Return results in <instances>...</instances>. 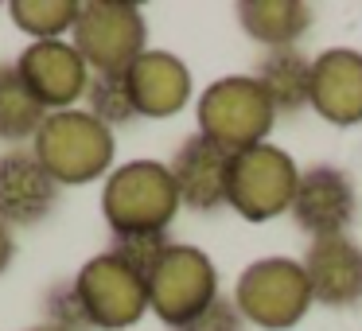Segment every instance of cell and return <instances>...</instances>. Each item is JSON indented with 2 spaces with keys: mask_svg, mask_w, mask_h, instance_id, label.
<instances>
[{
  "mask_svg": "<svg viewBox=\"0 0 362 331\" xmlns=\"http://www.w3.org/2000/svg\"><path fill=\"white\" fill-rule=\"evenodd\" d=\"M180 191L172 172L160 160H129L105 175L102 214L113 230V242L129 238H168V226L180 214Z\"/></svg>",
  "mask_w": 362,
  "mask_h": 331,
  "instance_id": "obj_1",
  "label": "cell"
},
{
  "mask_svg": "<svg viewBox=\"0 0 362 331\" xmlns=\"http://www.w3.org/2000/svg\"><path fill=\"white\" fill-rule=\"evenodd\" d=\"M113 129H105L86 110L47 113L43 129L35 133L32 152L59 187H78L98 175H110L113 168Z\"/></svg>",
  "mask_w": 362,
  "mask_h": 331,
  "instance_id": "obj_2",
  "label": "cell"
},
{
  "mask_svg": "<svg viewBox=\"0 0 362 331\" xmlns=\"http://www.w3.org/2000/svg\"><path fill=\"white\" fill-rule=\"evenodd\" d=\"M195 117L199 133L218 149H226L230 156L253 149V144H265L276 125L273 102L253 74H230V79L211 82L195 105Z\"/></svg>",
  "mask_w": 362,
  "mask_h": 331,
  "instance_id": "obj_3",
  "label": "cell"
},
{
  "mask_svg": "<svg viewBox=\"0 0 362 331\" xmlns=\"http://www.w3.org/2000/svg\"><path fill=\"white\" fill-rule=\"evenodd\" d=\"M218 296V269L199 245L168 242L148 269V312H156V320L172 331L195 320Z\"/></svg>",
  "mask_w": 362,
  "mask_h": 331,
  "instance_id": "obj_4",
  "label": "cell"
},
{
  "mask_svg": "<svg viewBox=\"0 0 362 331\" xmlns=\"http://www.w3.org/2000/svg\"><path fill=\"white\" fill-rule=\"evenodd\" d=\"M71 43L90 74H125L148 51V24L129 0H90L78 8Z\"/></svg>",
  "mask_w": 362,
  "mask_h": 331,
  "instance_id": "obj_5",
  "label": "cell"
},
{
  "mask_svg": "<svg viewBox=\"0 0 362 331\" xmlns=\"http://www.w3.org/2000/svg\"><path fill=\"white\" fill-rule=\"evenodd\" d=\"M234 304L245 323L265 331H288L315 304L304 265L292 257H261L242 269L234 284Z\"/></svg>",
  "mask_w": 362,
  "mask_h": 331,
  "instance_id": "obj_6",
  "label": "cell"
},
{
  "mask_svg": "<svg viewBox=\"0 0 362 331\" xmlns=\"http://www.w3.org/2000/svg\"><path fill=\"white\" fill-rule=\"evenodd\" d=\"M300 183V168L276 144H253L230 156L226 172V207H234L245 222H269L292 211V195Z\"/></svg>",
  "mask_w": 362,
  "mask_h": 331,
  "instance_id": "obj_7",
  "label": "cell"
},
{
  "mask_svg": "<svg viewBox=\"0 0 362 331\" xmlns=\"http://www.w3.org/2000/svg\"><path fill=\"white\" fill-rule=\"evenodd\" d=\"M74 289L94 331H125L148 312V277L113 250L90 257L74 273Z\"/></svg>",
  "mask_w": 362,
  "mask_h": 331,
  "instance_id": "obj_8",
  "label": "cell"
},
{
  "mask_svg": "<svg viewBox=\"0 0 362 331\" xmlns=\"http://www.w3.org/2000/svg\"><path fill=\"white\" fill-rule=\"evenodd\" d=\"M16 71L47 113L74 110V102L86 98V86H90V66L82 63L74 43L66 40L28 43V51H20L16 59Z\"/></svg>",
  "mask_w": 362,
  "mask_h": 331,
  "instance_id": "obj_9",
  "label": "cell"
},
{
  "mask_svg": "<svg viewBox=\"0 0 362 331\" xmlns=\"http://www.w3.org/2000/svg\"><path fill=\"white\" fill-rule=\"evenodd\" d=\"M354 211H358V195H354V183L346 180V172L331 164H315L300 172L288 214L312 242L346 234V226L354 222Z\"/></svg>",
  "mask_w": 362,
  "mask_h": 331,
  "instance_id": "obj_10",
  "label": "cell"
},
{
  "mask_svg": "<svg viewBox=\"0 0 362 331\" xmlns=\"http://www.w3.org/2000/svg\"><path fill=\"white\" fill-rule=\"evenodd\" d=\"M59 207V183L32 149L0 152V222L12 230L40 226Z\"/></svg>",
  "mask_w": 362,
  "mask_h": 331,
  "instance_id": "obj_11",
  "label": "cell"
},
{
  "mask_svg": "<svg viewBox=\"0 0 362 331\" xmlns=\"http://www.w3.org/2000/svg\"><path fill=\"white\" fill-rule=\"evenodd\" d=\"M300 265H304L315 304L351 308L362 300V245L354 238H315V242H308Z\"/></svg>",
  "mask_w": 362,
  "mask_h": 331,
  "instance_id": "obj_12",
  "label": "cell"
},
{
  "mask_svg": "<svg viewBox=\"0 0 362 331\" xmlns=\"http://www.w3.org/2000/svg\"><path fill=\"white\" fill-rule=\"evenodd\" d=\"M172 183L180 191V203L191 207L199 214H211L218 207H226V172H230V152L218 149L214 141H206L203 133L187 137L175 149L172 164Z\"/></svg>",
  "mask_w": 362,
  "mask_h": 331,
  "instance_id": "obj_13",
  "label": "cell"
},
{
  "mask_svg": "<svg viewBox=\"0 0 362 331\" xmlns=\"http://www.w3.org/2000/svg\"><path fill=\"white\" fill-rule=\"evenodd\" d=\"M312 110L339 129L362 125V55L331 47L312 59Z\"/></svg>",
  "mask_w": 362,
  "mask_h": 331,
  "instance_id": "obj_14",
  "label": "cell"
},
{
  "mask_svg": "<svg viewBox=\"0 0 362 331\" xmlns=\"http://www.w3.org/2000/svg\"><path fill=\"white\" fill-rule=\"evenodd\" d=\"M125 79H129L136 117L164 121V117H175L191 102V71L172 51H144L125 71Z\"/></svg>",
  "mask_w": 362,
  "mask_h": 331,
  "instance_id": "obj_15",
  "label": "cell"
},
{
  "mask_svg": "<svg viewBox=\"0 0 362 331\" xmlns=\"http://www.w3.org/2000/svg\"><path fill=\"white\" fill-rule=\"evenodd\" d=\"M238 24L265 51L296 47V40L312 28V8L304 0H242Z\"/></svg>",
  "mask_w": 362,
  "mask_h": 331,
  "instance_id": "obj_16",
  "label": "cell"
},
{
  "mask_svg": "<svg viewBox=\"0 0 362 331\" xmlns=\"http://www.w3.org/2000/svg\"><path fill=\"white\" fill-rule=\"evenodd\" d=\"M253 79L261 82L276 113H300L304 105H312V59L300 47L265 51Z\"/></svg>",
  "mask_w": 362,
  "mask_h": 331,
  "instance_id": "obj_17",
  "label": "cell"
},
{
  "mask_svg": "<svg viewBox=\"0 0 362 331\" xmlns=\"http://www.w3.org/2000/svg\"><path fill=\"white\" fill-rule=\"evenodd\" d=\"M47 121V110L24 86L16 63H0V144H28Z\"/></svg>",
  "mask_w": 362,
  "mask_h": 331,
  "instance_id": "obj_18",
  "label": "cell"
},
{
  "mask_svg": "<svg viewBox=\"0 0 362 331\" xmlns=\"http://www.w3.org/2000/svg\"><path fill=\"white\" fill-rule=\"evenodd\" d=\"M78 8L82 4H74V0H12L8 16L24 35H32V43H47L74 32Z\"/></svg>",
  "mask_w": 362,
  "mask_h": 331,
  "instance_id": "obj_19",
  "label": "cell"
},
{
  "mask_svg": "<svg viewBox=\"0 0 362 331\" xmlns=\"http://www.w3.org/2000/svg\"><path fill=\"white\" fill-rule=\"evenodd\" d=\"M86 113L98 117L105 129L129 125L136 117L133 94H129V79L125 74H90L86 86Z\"/></svg>",
  "mask_w": 362,
  "mask_h": 331,
  "instance_id": "obj_20",
  "label": "cell"
},
{
  "mask_svg": "<svg viewBox=\"0 0 362 331\" xmlns=\"http://www.w3.org/2000/svg\"><path fill=\"white\" fill-rule=\"evenodd\" d=\"M43 315H47V327L55 331H94L78 289H74V277L71 281H55L43 292Z\"/></svg>",
  "mask_w": 362,
  "mask_h": 331,
  "instance_id": "obj_21",
  "label": "cell"
},
{
  "mask_svg": "<svg viewBox=\"0 0 362 331\" xmlns=\"http://www.w3.org/2000/svg\"><path fill=\"white\" fill-rule=\"evenodd\" d=\"M175 331H245V320H242V312H238L234 296H218L211 308H203L195 320H187Z\"/></svg>",
  "mask_w": 362,
  "mask_h": 331,
  "instance_id": "obj_22",
  "label": "cell"
},
{
  "mask_svg": "<svg viewBox=\"0 0 362 331\" xmlns=\"http://www.w3.org/2000/svg\"><path fill=\"white\" fill-rule=\"evenodd\" d=\"M12 257H16V238H12V226L0 222V273L12 265Z\"/></svg>",
  "mask_w": 362,
  "mask_h": 331,
  "instance_id": "obj_23",
  "label": "cell"
},
{
  "mask_svg": "<svg viewBox=\"0 0 362 331\" xmlns=\"http://www.w3.org/2000/svg\"><path fill=\"white\" fill-rule=\"evenodd\" d=\"M28 331H55V327H47V323H40V327H28Z\"/></svg>",
  "mask_w": 362,
  "mask_h": 331,
  "instance_id": "obj_24",
  "label": "cell"
}]
</instances>
